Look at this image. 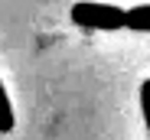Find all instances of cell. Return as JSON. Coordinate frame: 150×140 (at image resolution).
Wrapping results in <instances>:
<instances>
[{
    "label": "cell",
    "instance_id": "1",
    "mask_svg": "<svg viewBox=\"0 0 150 140\" xmlns=\"http://www.w3.org/2000/svg\"><path fill=\"white\" fill-rule=\"evenodd\" d=\"M69 20L82 30H121L127 26V10L114 4H98V0H79L72 4Z\"/></svg>",
    "mask_w": 150,
    "mask_h": 140
},
{
    "label": "cell",
    "instance_id": "2",
    "mask_svg": "<svg viewBox=\"0 0 150 140\" xmlns=\"http://www.w3.org/2000/svg\"><path fill=\"white\" fill-rule=\"evenodd\" d=\"M127 30L150 33V4H140V7H131L127 10Z\"/></svg>",
    "mask_w": 150,
    "mask_h": 140
},
{
    "label": "cell",
    "instance_id": "4",
    "mask_svg": "<svg viewBox=\"0 0 150 140\" xmlns=\"http://www.w3.org/2000/svg\"><path fill=\"white\" fill-rule=\"evenodd\" d=\"M140 111H144V124H147V134H150V78L140 82Z\"/></svg>",
    "mask_w": 150,
    "mask_h": 140
},
{
    "label": "cell",
    "instance_id": "3",
    "mask_svg": "<svg viewBox=\"0 0 150 140\" xmlns=\"http://www.w3.org/2000/svg\"><path fill=\"white\" fill-rule=\"evenodd\" d=\"M13 104H10V98H7V88H4V82H0V134H10L13 130Z\"/></svg>",
    "mask_w": 150,
    "mask_h": 140
}]
</instances>
